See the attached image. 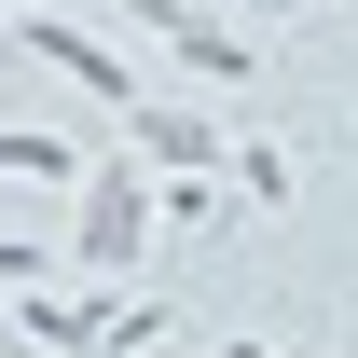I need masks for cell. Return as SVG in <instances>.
Segmentation results:
<instances>
[{"label": "cell", "instance_id": "obj_1", "mask_svg": "<svg viewBox=\"0 0 358 358\" xmlns=\"http://www.w3.org/2000/svg\"><path fill=\"white\" fill-rule=\"evenodd\" d=\"M124 248H138V193H124V179H96V207H83V262L110 275Z\"/></svg>", "mask_w": 358, "mask_h": 358}, {"label": "cell", "instance_id": "obj_2", "mask_svg": "<svg viewBox=\"0 0 358 358\" xmlns=\"http://www.w3.org/2000/svg\"><path fill=\"white\" fill-rule=\"evenodd\" d=\"M234 358H262V345H234Z\"/></svg>", "mask_w": 358, "mask_h": 358}]
</instances>
